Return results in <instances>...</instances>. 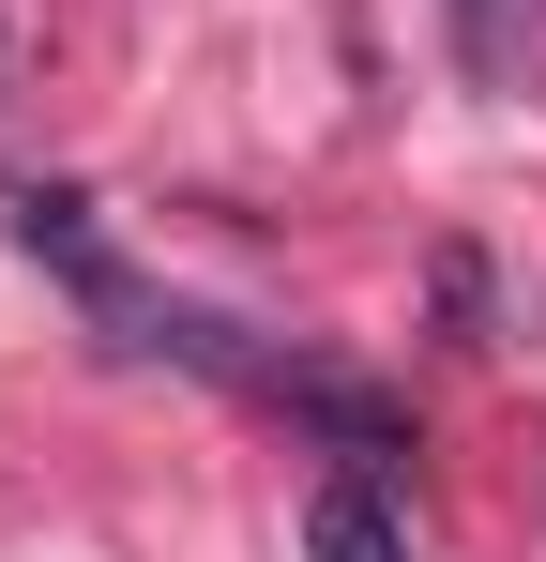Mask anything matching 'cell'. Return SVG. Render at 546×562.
I'll list each match as a JSON object with an SVG mask.
<instances>
[{"instance_id": "2", "label": "cell", "mask_w": 546, "mask_h": 562, "mask_svg": "<svg viewBox=\"0 0 546 562\" xmlns=\"http://www.w3.org/2000/svg\"><path fill=\"white\" fill-rule=\"evenodd\" d=\"M441 15H455V61L501 92V77H516V15H532V0H441Z\"/></svg>"}, {"instance_id": "3", "label": "cell", "mask_w": 546, "mask_h": 562, "mask_svg": "<svg viewBox=\"0 0 546 562\" xmlns=\"http://www.w3.org/2000/svg\"><path fill=\"white\" fill-rule=\"evenodd\" d=\"M532 532H546V502H532Z\"/></svg>"}, {"instance_id": "1", "label": "cell", "mask_w": 546, "mask_h": 562, "mask_svg": "<svg viewBox=\"0 0 546 562\" xmlns=\"http://www.w3.org/2000/svg\"><path fill=\"white\" fill-rule=\"evenodd\" d=\"M304 562H410V517H395V486L334 457L319 486H304Z\"/></svg>"}]
</instances>
